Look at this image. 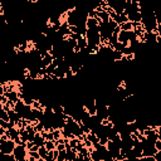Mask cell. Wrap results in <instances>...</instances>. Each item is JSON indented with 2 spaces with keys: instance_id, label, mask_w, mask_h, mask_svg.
<instances>
[{
  "instance_id": "cell-1",
  "label": "cell",
  "mask_w": 161,
  "mask_h": 161,
  "mask_svg": "<svg viewBox=\"0 0 161 161\" xmlns=\"http://www.w3.org/2000/svg\"><path fill=\"white\" fill-rule=\"evenodd\" d=\"M15 142L13 140H0V152L4 154V155H10L13 154V151L15 149Z\"/></svg>"
},
{
  "instance_id": "cell-2",
  "label": "cell",
  "mask_w": 161,
  "mask_h": 161,
  "mask_svg": "<svg viewBox=\"0 0 161 161\" xmlns=\"http://www.w3.org/2000/svg\"><path fill=\"white\" fill-rule=\"evenodd\" d=\"M15 161H22L28 157V150L25 149V145H17L13 151Z\"/></svg>"
},
{
  "instance_id": "cell-3",
  "label": "cell",
  "mask_w": 161,
  "mask_h": 161,
  "mask_svg": "<svg viewBox=\"0 0 161 161\" xmlns=\"http://www.w3.org/2000/svg\"><path fill=\"white\" fill-rule=\"evenodd\" d=\"M4 96L8 98L9 102H12V103H17L19 101V92L18 91H9V92L4 93Z\"/></svg>"
},
{
  "instance_id": "cell-4",
  "label": "cell",
  "mask_w": 161,
  "mask_h": 161,
  "mask_svg": "<svg viewBox=\"0 0 161 161\" xmlns=\"http://www.w3.org/2000/svg\"><path fill=\"white\" fill-rule=\"evenodd\" d=\"M5 135L8 136L9 140H13L14 141L15 139L19 137V131H18L17 127H12V128H9V130L5 131Z\"/></svg>"
},
{
  "instance_id": "cell-5",
  "label": "cell",
  "mask_w": 161,
  "mask_h": 161,
  "mask_svg": "<svg viewBox=\"0 0 161 161\" xmlns=\"http://www.w3.org/2000/svg\"><path fill=\"white\" fill-rule=\"evenodd\" d=\"M53 62V57L50 55V53H47L45 55L42 57V68H47L48 65H50Z\"/></svg>"
},
{
  "instance_id": "cell-6",
  "label": "cell",
  "mask_w": 161,
  "mask_h": 161,
  "mask_svg": "<svg viewBox=\"0 0 161 161\" xmlns=\"http://www.w3.org/2000/svg\"><path fill=\"white\" fill-rule=\"evenodd\" d=\"M8 116H9V120L12 121V122H14L15 125H17L19 121L22 120V118H20V116H19L17 112H15L14 110H9V111H8Z\"/></svg>"
},
{
  "instance_id": "cell-7",
  "label": "cell",
  "mask_w": 161,
  "mask_h": 161,
  "mask_svg": "<svg viewBox=\"0 0 161 161\" xmlns=\"http://www.w3.org/2000/svg\"><path fill=\"white\" fill-rule=\"evenodd\" d=\"M33 144H34V145H37L38 147H40V146H44L45 140L42 137V135H40V133H35L34 140H33Z\"/></svg>"
},
{
  "instance_id": "cell-8",
  "label": "cell",
  "mask_w": 161,
  "mask_h": 161,
  "mask_svg": "<svg viewBox=\"0 0 161 161\" xmlns=\"http://www.w3.org/2000/svg\"><path fill=\"white\" fill-rule=\"evenodd\" d=\"M77 47L80 50H83V49L87 48V40H86V38L83 37V35H80V37L77 39Z\"/></svg>"
},
{
  "instance_id": "cell-9",
  "label": "cell",
  "mask_w": 161,
  "mask_h": 161,
  "mask_svg": "<svg viewBox=\"0 0 161 161\" xmlns=\"http://www.w3.org/2000/svg\"><path fill=\"white\" fill-rule=\"evenodd\" d=\"M86 139H87L91 144H92V146H94V145H97L98 144V137L96 136V133L94 132H89L88 135H86Z\"/></svg>"
},
{
  "instance_id": "cell-10",
  "label": "cell",
  "mask_w": 161,
  "mask_h": 161,
  "mask_svg": "<svg viewBox=\"0 0 161 161\" xmlns=\"http://www.w3.org/2000/svg\"><path fill=\"white\" fill-rule=\"evenodd\" d=\"M120 28L121 30H125V32H130V30H133V24L131 22H126L123 24H121Z\"/></svg>"
},
{
  "instance_id": "cell-11",
  "label": "cell",
  "mask_w": 161,
  "mask_h": 161,
  "mask_svg": "<svg viewBox=\"0 0 161 161\" xmlns=\"http://www.w3.org/2000/svg\"><path fill=\"white\" fill-rule=\"evenodd\" d=\"M38 154L40 156V159H43L45 161V157H47V155H48V151H47V149H45L44 146H40V147L38 149Z\"/></svg>"
},
{
  "instance_id": "cell-12",
  "label": "cell",
  "mask_w": 161,
  "mask_h": 161,
  "mask_svg": "<svg viewBox=\"0 0 161 161\" xmlns=\"http://www.w3.org/2000/svg\"><path fill=\"white\" fill-rule=\"evenodd\" d=\"M44 147L47 149V151H53V150H55L54 141H45V144H44Z\"/></svg>"
},
{
  "instance_id": "cell-13",
  "label": "cell",
  "mask_w": 161,
  "mask_h": 161,
  "mask_svg": "<svg viewBox=\"0 0 161 161\" xmlns=\"http://www.w3.org/2000/svg\"><path fill=\"white\" fill-rule=\"evenodd\" d=\"M53 139H54V141H58V140L62 139V132H60L59 128L53 130Z\"/></svg>"
},
{
  "instance_id": "cell-14",
  "label": "cell",
  "mask_w": 161,
  "mask_h": 161,
  "mask_svg": "<svg viewBox=\"0 0 161 161\" xmlns=\"http://www.w3.org/2000/svg\"><path fill=\"white\" fill-rule=\"evenodd\" d=\"M0 120H3V121H7V122H9V116H8V112L7 111H4V110H1L0 111Z\"/></svg>"
},
{
  "instance_id": "cell-15",
  "label": "cell",
  "mask_w": 161,
  "mask_h": 161,
  "mask_svg": "<svg viewBox=\"0 0 161 161\" xmlns=\"http://www.w3.org/2000/svg\"><path fill=\"white\" fill-rule=\"evenodd\" d=\"M79 142H80V141H79L77 137H75V139H73V140H69V141H68V145L70 146V149H74Z\"/></svg>"
},
{
  "instance_id": "cell-16",
  "label": "cell",
  "mask_w": 161,
  "mask_h": 161,
  "mask_svg": "<svg viewBox=\"0 0 161 161\" xmlns=\"http://www.w3.org/2000/svg\"><path fill=\"white\" fill-rule=\"evenodd\" d=\"M57 161H65V150L58 151V157Z\"/></svg>"
},
{
  "instance_id": "cell-17",
  "label": "cell",
  "mask_w": 161,
  "mask_h": 161,
  "mask_svg": "<svg viewBox=\"0 0 161 161\" xmlns=\"http://www.w3.org/2000/svg\"><path fill=\"white\" fill-rule=\"evenodd\" d=\"M137 161H155L154 156H142V157L137 159Z\"/></svg>"
},
{
  "instance_id": "cell-18",
  "label": "cell",
  "mask_w": 161,
  "mask_h": 161,
  "mask_svg": "<svg viewBox=\"0 0 161 161\" xmlns=\"http://www.w3.org/2000/svg\"><path fill=\"white\" fill-rule=\"evenodd\" d=\"M0 126L4 128V130H8L9 128V122H7V121H3L0 120Z\"/></svg>"
},
{
  "instance_id": "cell-19",
  "label": "cell",
  "mask_w": 161,
  "mask_h": 161,
  "mask_svg": "<svg viewBox=\"0 0 161 161\" xmlns=\"http://www.w3.org/2000/svg\"><path fill=\"white\" fill-rule=\"evenodd\" d=\"M154 146H155L156 151H161V140H157V141H155Z\"/></svg>"
},
{
  "instance_id": "cell-20",
  "label": "cell",
  "mask_w": 161,
  "mask_h": 161,
  "mask_svg": "<svg viewBox=\"0 0 161 161\" xmlns=\"http://www.w3.org/2000/svg\"><path fill=\"white\" fill-rule=\"evenodd\" d=\"M38 149H39V147H38V146H37V145H33V146H32V147H30V149H29L28 151H38Z\"/></svg>"
},
{
  "instance_id": "cell-21",
  "label": "cell",
  "mask_w": 161,
  "mask_h": 161,
  "mask_svg": "<svg viewBox=\"0 0 161 161\" xmlns=\"http://www.w3.org/2000/svg\"><path fill=\"white\" fill-rule=\"evenodd\" d=\"M5 131H7V130H4V128L1 127V126H0V136H3V135H5Z\"/></svg>"
},
{
  "instance_id": "cell-22",
  "label": "cell",
  "mask_w": 161,
  "mask_h": 161,
  "mask_svg": "<svg viewBox=\"0 0 161 161\" xmlns=\"http://www.w3.org/2000/svg\"><path fill=\"white\" fill-rule=\"evenodd\" d=\"M1 8H3V4H1V1H0V12H1Z\"/></svg>"
},
{
  "instance_id": "cell-23",
  "label": "cell",
  "mask_w": 161,
  "mask_h": 161,
  "mask_svg": "<svg viewBox=\"0 0 161 161\" xmlns=\"http://www.w3.org/2000/svg\"><path fill=\"white\" fill-rule=\"evenodd\" d=\"M121 161H130L128 159H125V160H121Z\"/></svg>"
}]
</instances>
